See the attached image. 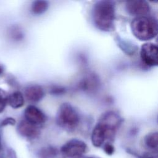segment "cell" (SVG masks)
<instances>
[{"label": "cell", "instance_id": "1", "mask_svg": "<svg viewBox=\"0 0 158 158\" xmlns=\"http://www.w3.org/2000/svg\"><path fill=\"white\" fill-rule=\"evenodd\" d=\"M123 122L121 116L116 112L109 110L99 117L91 133V143L96 148L102 146L106 140L112 139Z\"/></svg>", "mask_w": 158, "mask_h": 158}, {"label": "cell", "instance_id": "2", "mask_svg": "<svg viewBox=\"0 0 158 158\" xmlns=\"http://www.w3.org/2000/svg\"><path fill=\"white\" fill-rule=\"evenodd\" d=\"M91 17L93 24L102 31H112L115 28V5L111 1L96 2L92 7Z\"/></svg>", "mask_w": 158, "mask_h": 158}, {"label": "cell", "instance_id": "3", "mask_svg": "<svg viewBox=\"0 0 158 158\" xmlns=\"http://www.w3.org/2000/svg\"><path fill=\"white\" fill-rule=\"evenodd\" d=\"M133 35L140 41H149L157 36L158 25L156 19L145 15L135 17L131 22Z\"/></svg>", "mask_w": 158, "mask_h": 158}, {"label": "cell", "instance_id": "4", "mask_svg": "<svg viewBox=\"0 0 158 158\" xmlns=\"http://www.w3.org/2000/svg\"><path fill=\"white\" fill-rule=\"evenodd\" d=\"M80 115L75 107L69 102H64L59 107L56 114L57 125L64 130L72 131L79 124Z\"/></svg>", "mask_w": 158, "mask_h": 158}, {"label": "cell", "instance_id": "5", "mask_svg": "<svg viewBox=\"0 0 158 158\" xmlns=\"http://www.w3.org/2000/svg\"><path fill=\"white\" fill-rule=\"evenodd\" d=\"M87 151V145L82 140L73 138L69 140L60 148L61 153L67 157L81 156Z\"/></svg>", "mask_w": 158, "mask_h": 158}, {"label": "cell", "instance_id": "6", "mask_svg": "<svg viewBox=\"0 0 158 158\" xmlns=\"http://www.w3.org/2000/svg\"><path fill=\"white\" fill-rule=\"evenodd\" d=\"M157 46L152 43L142 44L140 49V57L143 62L149 66L154 67L158 64Z\"/></svg>", "mask_w": 158, "mask_h": 158}, {"label": "cell", "instance_id": "7", "mask_svg": "<svg viewBox=\"0 0 158 158\" xmlns=\"http://www.w3.org/2000/svg\"><path fill=\"white\" fill-rule=\"evenodd\" d=\"M125 9L130 15L135 16V17L148 15L151 10L149 3L144 0H132L127 1Z\"/></svg>", "mask_w": 158, "mask_h": 158}, {"label": "cell", "instance_id": "8", "mask_svg": "<svg viewBox=\"0 0 158 158\" xmlns=\"http://www.w3.org/2000/svg\"><path fill=\"white\" fill-rule=\"evenodd\" d=\"M25 120L35 125L39 126L44 123L47 117L46 114L38 107L33 105H30L24 110Z\"/></svg>", "mask_w": 158, "mask_h": 158}, {"label": "cell", "instance_id": "9", "mask_svg": "<svg viewBox=\"0 0 158 158\" xmlns=\"http://www.w3.org/2000/svg\"><path fill=\"white\" fill-rule=\"evenodd\" d=\"M17 131L21 136L28 139H34L40 133L39 126L31 123L25 119L19 122Z\"/></svg>", "mask_w": 158, "mask_h": 158}, {"label": "cell", "instance_id": "10", "mask_svg": "<svg viewBox=\"0 0 158 158\" xmlns=\"http://www.w3.org/2000/svg\"><path fill=\"white\" fill-rule=\"evenodd\" d=\"M24 94L28 101L36 102L41 101L44 98L45 93L41 86L34 84L28 85L25 88Z\"/></svg>", "mask_w": 158, "mask_h": 158}, {"label": "cell", "instance_id": "11", "mask_svg": "<svg viewBox=\"0 0 158 158\" xmlns=\"http://www.w3.org/2000/svg\"><path fill=\"white\" fill-rule=\"evenodd\" d=\"M115 41L120 49L127 55H133L138 50V46L128 40H125L117 35Z\"/></svg>", "mask_w": 158, "mask_h": 158}, {"label": "cell", "instance_id": "12", "mask_svg": "<svg viewBox=\"0 0 158 158\" xmlns=\"http://www.w3.org/2000/svg\"><path fill=\"white\" fill-rule=\"evenodd\" d=\"M99 81L97 76L93 73L87 75L80 82L81 89L85 91H91L95 89L99 85Z\"/></svg>", "mask_w": 158, "mask_h": 158}, {"label": "cell", "instance_id": "13", "mask_svg": "<svg viewBox=\"0 0 158 158\" xmlns=\"http://www.w3.org/2000/svg\"><path fill=\"white\" fill-rule=\"evenodd\" d=\"M24 96L20 91H15L10 95H8L7 104L12 108L18 109L22 107L24 104Z\"/></svg>", "mask_w": 158, "mask_h": 158}, {"label": "cell", "instance_id": "14", "mask_svg": "<svg viewBox=\"0 0 158 158\" xmlns=\"http://www.w3.org/2000/svg\"><path fill=\"white\" fill-rule=\"evenodd\" d=\"M49 7V2L47 1L38 0L33 2L31 10L34 14H41L45 12Z\"/></svg>", "mask_w": 158, "mask_h": 158}, {"label": "cell", "instance_id": "15", "mask_svg": "<svg viewBox=\"0 0 158 158\" xmlns=\"http://www.w3.org/2000/svg\"><path fill=\"white\" fill-rule=\"evenodd\" d=\"M144 143L146 146L152 149H157L158 145V134L157 131L151 132L144 137Z\"/></svg>", "mask_w": 158, "mask_h": 158}, {"label": "cell", "instance_id": "16", "mask_svg": "<svg viewBox=\"0 0 158 158\" xmlns=\"http://www.w3.org/2000/svg\"><path fill=\"white\" fill-rule=\"evenodd\" d=\"M8 94L2 89L0 88V113L2 112L7 104Z\"/></svg>", "mask_w": 158, "mask_h": 158}, {"label": "cell", "instance_id": "17", "mask_svg": "<svg viewBox=\"0 0 158 158\" xmlns=\"http://www.w3.org/2000/svg\"><path fill=\"white\" fill-rule=\"evenodd\" d=\"M103 149L104 151V152L107 154V155H109V156H111L113 154V153L114 152V146L110 143H105L104 144H103Z\"/></svg>", "mask_w": 158, "mask_h": 158}, {"label": "cell", "instance_id": "18", "mask_svg": "<svg viewBox=\"0 0 158 158\" xmlns=\"http://www.w3.org/2000/svg\"><path fill=\"white\" fill-rule=\"evenodd\" d=\"M65 91V88H62L60 86H54V88H51V93L52 94H62L63 93H64Z\"/></svg>", "mask_w": 158, "mask_h": 158}, {"label": "cell", "instance_id": "19", "mask_svg": "<svg viewBox=\"0 0 158 158\" xmlns=\"http://www.w3.org/2000/svg\"><path fill=\"white\" fill-rule=\"evenodd\" d=\"M15 123V120L14 118H5L1 123L2 126H6V125H14Z\"/></svg>", "mask_w": 158, "mask_h": 158}, {"label": "cell", "instance_id": "20", "mask_svg": "<svg viewBox=\"0 0 158 158\" xmlns=\"http://www.w3.org/2000/svg\"><path fill=\"white\" fill-rule=\"evenodd\" d=\"M143 158H157V156H153V155H148L144 157H143Z\"/></svg>", "mask_w": 158, "mask_h": 158}, {"label": "cell", "instance_id": "21", "mask_svg": "<svg viewBox=\"0 0 158 158\" xmlns=\"http://www.w3.org/2000/svg\"><path fill=\"white\" fill-rule=\"evenodd\" d=\"M3 71H4L3 68L0 65V75H1L3 73Z\"/></svg>", "mask_w": 158, "mask_h": 158}, {"label": "cell", "instance_id": "22", "mask_svg": "<svg viewBox=\"0 0 158 158\" xmlns=\"http://www.w3.org/2000/svg\"><path fill=\"white\" fill-rule=\"evenodd\" d=\"M86 158H95V157H86Z\"/></svg>", "mask_w": 158, "mask_h": 158}, {"label": "cell", "instance_id": "23", "mask_svg": "<svg viewBox=\"0 0 158 158\" xmlns=\"http://www.w3.org/2000/svg\"><path fill=\"white\" fill-rule=\"evenodd\" d=\"M0 145H1V141H0Z\"/></svg>", "mask_w": 158, "mask_h": 158}]
</instances>
